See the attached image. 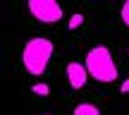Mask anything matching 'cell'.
I'll use <instances>...</instances> for the list:
<instances>
[{"label": "cell", "instance_id": "6da1fadb", "mask_svg": "<svg viewBox=\"0 0 129 115\" xmlns=\"http://www.w3.org/2000/svg\"><path fill=\"white\" fill-rule=\"evenodd\" d=\"M53 51H55V46L46 36H36L31 41H26V46L22 51V62L26 67V72L29 74H43L46 67L50 65Z\"/></svg>", "mask_w": 129, "mask_h": 115}, {"label": "cell", "instance_id": "7a4b0ae2", "mask_svg": "<svg viewBox=\"0 0 129 115\" xmlns=\"http://www.w3.org/2000/svg\"><path fill=\"white\" fill-rule=\"evenodd\" d=\"M84 67H86L88 77H93L96 82L110 84L117 79V65L112 60V53L108 51L105 46H96L86 53V60H84Z\"/></svg>", "mask_w": 129, "mask_h": 115}, {"label": "cell", "instance_id": "3957f363", "mask_svg": "<svg viewBox=\"0 0 129 115\" xmlns=\"http://www.w3.org/2000/svg\"><path fill=\"white\" fill-rule=\"evenodd\" d=\"M26 7L43 24H55V22L62 19V7H60L57 0H29Z\"/></svg>", "mask_w": 129, "mask_h": 115}, {"label": "cell", "instance_id": "277c9868", "mask_svg": "<svg viewBox=\"0 0 129 115\" xmlns=\"http://www.w3.org/2000/svg\"><path fill=\"white\" fill-rule=\"evenodd\" d=\"M67 79H69V86L72 89H81L88 79V72L81 62H69L67 65Z\"/></svg>", "mask_w": 129, "mask_h": 115}, {"label": "cell", "instance_id": "5b68a950", "mask_svg": "<svg viewBox=\"0 0 129 115\" xmlns=\"http://www.w3.org/2000/svg\"><path fill=\"white\" fill-rule=\"evenodd\" d=\"M74 115H101V110L93 103H79V106H74Z\"/></svg>", "mask_w": 129, "mask_h": 115}, {"label": "cell", "instance_id": "8992f818", "mask_svg": "<svg viewBox=\"0 0 129 115\" xmlns=\"http://www.w3.org/2000/svg\"><path fill=\"white\" fill-rule=\"evenodd\" d=\"M31 91L36 94V96H48V94H50V86H48V84H43V82H36L31 86Z\"/></svg>", "mask_w": 129, "mask_h": 115}, {"label": "cell", "instance_id": "52a82bcc", "mask_svg": "<svg viewBox=\"0 0 129 115\" xmlns=\"http://www.w3.org/2000/svg\"><path fill=\"white\" fill-rule=\"evenodd\" d=\"M84 22V14H79V12H74L72 17H69V29H77L79 24Z\"/></svg>", "mask_w": 129, "mask_h": 115}, {"label": "cell", "instance_id": "ba28073f", "mask_svg": "<svg viewBox=\"0 0 129 115\" xmlns=\"http://www.w3.org/2000/svg\"><path fill=\"white\" fill-rule=\"evenodd\" d=\"M122 22H124L127 27H129V0H127L124 5H122Z\"/></svg>", "mask_w": 129, "mask_h": 115}, {"label": "cell", "instance_id": "9c48e42d", "mask_svg": "<svg viewBox=\"0 0 129 115\" xmlns=\"http://www.w3.org/2000/svg\"><path fill=\"white\" fill-rule=\"evenodd\" d=\"M122 94H129V79H124V82H122V89H120Z\"/></svg>", "mask_w": 129, "mask_h": 115}, {"label": "cell", "instance_id": "30bf717a", "mask_svg": "<svg viewBox=\"0 0 129 115\" xmlns=\"http://www.w3.org/2000/svg\"><path fill=\"white\" fill-rule=\"evenodd\" d=\"M46 115H48V113H46Z\"/></svg>", "mask_w": 129, "mask_h": 115}]
</instances>
